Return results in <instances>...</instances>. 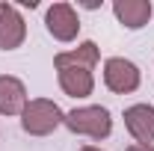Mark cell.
Listing matches in <instances>:
<instances>
[{
	"mask_svg": "<svg viewBox=\"0 0 154 151\" xmlns=\"http://www.w3.org/2000/svg\"><path fill=\"white\" fill-rule=\"evenodd\" d=\"M27 107V86L12 74H0V116H21Z\"/></svg>",
	"mask_w": 154,
	"mask_h": 151,
	"instance_id": "8",
	"label": "cell"
},
{
	"mask_svg": "<svg viewBox=\"0 0 154 151\" xmlns=\"http://www.w3.org/2000/svg\"><path fill=\"white\" fill-rule=\"evenodd\" d=\"M151 0H116L113 15L119 18V24H125L128 30H139L151 21Z\"/></svg>",
	"mask_w": 154,
	"mask_h": 151,
	"instance_id": "9",
	"label": "cell"
},
{
	"mask_svg": "<svg viewBox=\"0 0 154 151\" xmlns=\"http://www.w3.org/2000/svg\"><path fill=\"white\" fill-rule=\"evenodd\" d=\"M65 128L71 133H80V136H89V139H107L113 133V119H110V110L107 107H98V104H89V107H77L71 113H65Z\"/></svg>",
	"mask_w": 154,
	"mask_h": 151,
	"instance_id": "2",
	"label": "cell"
},
{
	"mask_svg": "<svg viewBox=\"0 0 154 151\" xmlns=\"http://www.w3.org/2000/svg\"><path fill=\"white\" fill-rule=\"evenodd\" d=\"M98 45L95 42H83L74 51H62L54 57V68H57L59 86L68 98H89L95 89V77L92 68L98 65Z\"/></svg>",
	"mask_w": 154,
	"mask_h": 151,
	"instance_id": "1",
	"label": "cell"
},
{
	"mask_svg": "<svg viewBox=\"0 0 154 151\" xmlns=\"http://www.w3.org/2000/svg\"><path fill=\"white\" fill-rule=\"evenodd\" d=\"M45 27L57 42H74L80 33V18L71 3H54L45 12Z\"/></svg>",
	"mask_w": 154,
	"mask_h": 151,
	"instance_id": "5",
	"label": "cell"
},
{
	"mask_svg": "<svg viewBox=\"0 0 154 151\" xmlns=\"http://www.w3.org/2000/svg\"><path fill=\"white\" fill-rule=\"evenodd\" d=\"M27 39V24L15 3H0V51H15Z\"/></svg>",
	"mask_w": 154,
	"mask_h": 151,
	"instance_id": "6",
	"label": "cell"
},
{
	"mask_svg": "<svg viewBox=\"0 0 154 151\" xmlns=\"http://www.w3.org/2000/svg\"><path fill=\"white\" fill-rule=\"evenodd\" d=\"M80 151H101V148H95V145H86V148H80Z\"/></svg>",
	"mask_w": 154,
	"mask_h": 151,
	"instance_id": "11",
	"label": "cell"
},
{
	"mask_svg": "<svg viewBox=\"0 0 154 151\" xmlns=\"http://www.w3.org/2000/svg\"><path fill=\"white\" fill-rule=\"evenodd\" d=\"M62 122H65V113L51 98H33V101H27V107L21 113V128L30 136H48V133L57 131Z\"/></svg>",
	"mask_w": 154,
	"mask_h": 151,
	"instance_id": "3",
	"label": "cell"
},
{
	"mask_svg": "<svg viewBox=\"0 0 154 151\" xmlns=\"http://www.w3.org/2000/svg\"><path fill=\"white\" fill-rule=\"evenodd\" d=\"M125 151H154V145H139V142H134V145H128Z\"/></svg>",
	"mask_w": 154,
	"mask_h": 151,
	"instance_id": "10",
	"label": "cell"
},
{
	"mask_svg": "<svg viewBox=\"0 0 154 151\" xmlns=\"http://www.w3.org/2000/svg\"><path fill=\"white\" fill-rule=\"evenodd\" d=\"M104 83L116 95H128L139 89V68L125 57H110L104 62Z\"/></svg>",
	"mask_w": 154,
	"mask_h": 151,
	"instance_id": "4",
	"label": "cell"
},
{
	"mask_svg": "<svg viewBox=\"0 0 154 151\" xmlns=\"http://www.w3.org/2000/svg\"><path fill=\"white\" fill-rule=\"evenodd\" d=\"M125 128L139 145L154 142V107L151 104H134L125 110Z\"/></svg>",
	"mask_w": 154,
	"mask_h": 151,
	"instance_id": "7",
	"label": "cell"
}]
</instances>
